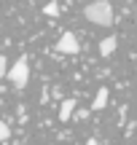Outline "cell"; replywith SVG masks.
Returning <instances> with one entry per match:
<instances>
[{
    "label": "cell",
    "mask_w": 137,
    "mask_h": 145,
    "mask_svg": "<svg viewBox=\"0 0 137 145\" xmlns=\"http://www.w3.org/2000/svg\"><path fill=\"white\" fill-rule=\"evenodd\" d=\"M11 137V126L5 124V121H0V142H5Z\"/></svg>",
    "instance_id": "cell-8"
},
{
    "label": "cell",
    "mask_w": 137,
    "mask_h": 145,
    "mask_svg": "<svg viewBox=\"0 0 137 145\" xmlns=\"http://www.w3.org/2000/svg\"><path fill=\"white\" fill-rule=\"evenodd\" d=\"M57 51L59 54H78L81 51V43L73 32H62V38L57 40Z\"/></svg>",
    "instance_id": "cell-3"
},
{
    "label": "cell",
    "mask_w": 137,
    "mask_h": 145,
    "mask_svg": "<svg viewBox=\"0 0 137 145\" xmlns=\"http://www.w3.org/2000/svg\"><path fill=\"white\" fill-rule=\"evenodd\" d=\"M84 16L91 22V24H97V27H110L113 22H116L113 5L108 3V0H94V3H89L84 8Z\"/></svg>",
    "instance_id": "cell-1"
},
{
    "label": "cell",
    "mask_w": 137,
    "mask_h": 145,
    "mask_svg": "<svg viewBox=\"0 0 137 145\" xmlns=\"http://www.w3.org/2000/svg\"><path fill=\"white\" fill-rule=\"evenodd\" d=\"M43 14H46V16H59V5L51 0V3H46V5H43Z\"/></svg>",
    "instance_id": "cell-7"
},
{
    "label": "cell",
    "mask_w": 137,
    "mask_h": 145,
    "mask_svg": "<svg viewBox=\"0 0 137 145\" xmlns=\"http://www.w3.org/2000/svg\"><path fill=\"white\" fill-rule=\"evenodd\" d=\"M108 97H110V94H108V89L102 86L100 91H97V97H94V105H91V108H94V110H102V108L108 105Z\"/></svg>",
    "instance_id": "cell-6"
},
{
    "label": "cell",
    "mask_w": 137,
    "mask_h": 145,
    "mask_svg": "<svg viewBox=\"0 0 137 145\" xmlns=\"http://www.w3.org/2000/svg\"><path fill=\"white\" fill-rule=\"evenodd\" d=\"M73 110H75V99H65L62 108H59V121H70Z\"/></svg>",
    "instance_id": "cell-5"
},
{
    "label": "cell",
    "mask_w": 137,
    "mask_h": 145,
    "mask_svg": "<svg viewBox=\"0 0 137 145\" xmlns=\"http://www.w3.org/2000/svg\"><path fill=\"white\" fill-rule=\"evenodd\" d=\"M5 72H8V59H5L3 54H0V78H3Z\"/></svg>",
    "instance_id": "cell-9"
},
{
    "label": "cell",
    "mask_w": 137,
    "mask_h": 145,
    "mask_svg": "<svg viewBox=\"0 0 137 145\" xmlns=\"http://www.w3.org/2000/svg\"><path fill=\"white\" fill-rule=\"evenodd\" d=\"M116 46H118V38H116V35L105 38V40L100 43V54H102V57H110V54L116 51Z\"/></svg>",
    "instance_id": "cell-4"
},
{
    "label": "cell",
    "mask_w": 137,
    "mask_h": 145,
    "mask_svg": "<svg viewBox=\"0 0 137 145\" xmlns=\"http://www.w3.org/2000/svg\"><path fill=\"white\" fill-rule=\"evenodd\" d=\"M8 75V81L14 83L16 89H24L27 83H30V65H27V57H19L14 65H11V70L5 72Z\"/></svg>",
    "instance_id": "cell-2"
}]
</instances>
